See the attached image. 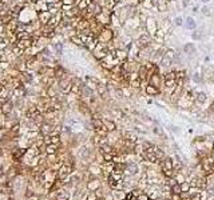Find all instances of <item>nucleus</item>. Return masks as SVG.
Instances as JSON below:
<instances>
[{"label": "nucleus", "instance_id": "nucleus-13", "mask_svg": "<svg viewBox=\"0 0 214 200\" xmlns=\"http://www.w3.org/2000/svg\"><path fill=\"white\" fill-rule=\"evenodd\" d=\"M129 170H130V173H136V171H138V167H136L135 164H133V166L129 167Z\"/></svg>", "mask_w": 214, "mask_h": 200}, {"label": "nucleus", "instance_id": "nucleus-18", "mask_svg": "<svg viewBox=\"0 0 214 200\" xmlns=\"http://www.w3.org/2000/svg\"><path fill=\"white\" fill-rule=\"evenodd\" d=\"M201 197H202V196H201V193L199 192H195V195L191 197V200H201Z\"/></svg>", "mask_w": 214, "mask_h": 200}, {"label": "nucleus", "instance_id": "nucleus-19", "mask_svg": "<svg viewBox=\"0 0 214 200\" xmlns=\"http://www.w3.org/2000/svg\"><path fill=\"white\" fill-rule=\"evenodd\" d=\"M193 80H194V82H197V83L201 82V78L198 76V73H194V75H193Z\"/></svg>", "mask_w": 214, "mask_h": 200}, {"label": "nucleus", "instance_id": "nucleus-25", "mask_svg": "<svg viewBox=\"0 0 214 200\" xmlns=\"http://www.w3.org/2000/svg\"><path fill=\"white\" fill-rule=\"evenodd\" d=\"M201 1H202V3H209L210 0H201Z\"/></svg>", "mask_w": 214, "mask_h": 200}, {"label": "nucleus", "instance_id": "nucleus-16", "mask_svg": "<svg viewBox=\"0 0 214 200\" xmlns=\"http://www.w3.org/2000/svg\"><path fill=\"white\" fill-rule=\"evenodd\" d=\"M104 160L106 161H112V160H114V156L109 155V153H104Z\"/></svg>", "mask_w": 214, "mask_h": 200}, {"label": "nucleus", "instance_id": "nucleus-12", "mask_svg": "<svg viewBox=\"0 0 214 200\" xmlns=\"http://www.w3.org/2000/svg\"><path fill=\"white\" fill-rule=\"evenodd\" d=\"M181 187H182V191H185V192H189V191H190V184L189 183L181 184Z\"/></svg>", "mask_w": 214, "mask_h": 200}, {"label": "nucleus", "instance_id": "nucleus-27", "mask_svg": "<svg viewBox=\"0 0 214 200\" xmlns=\"http://www.w3.org/2000/svg\"><path fill=\"white\" fill-rule=\"evenodd\" d=\"M213 16H214V15H213Z\"/></svg>", "mask_w": 214, "mask_h": 200}, {"label": "nucleus", "instance_id": "nucleus-20", "mask_svg": "<svg viewBox=\"0 0 214 200\" xmlns=\"http://www.w3.org/2000/svg\"><path fill=\"white\" fill-rule=\"evenodd\" d=\"M147 92H149L150 95H151V93H158V91H157L155 88H151V87H149V88H147Z\"/></svg>", "mask_w": 214, "mask_h": 200}, {"label": "nucleus", "instance_id": "nucleus-10", "mask_svg": "<svg viewBox=\"0 0 214 200\" xmlns=\"http://www.w3.org/2000/svg\"><path fill=\"white\" fill-rule=\"evenodd\" d=\"M11 109H12V104H10V103H8V104H5V105L3 107V108H1V111H3L4 113H8V112H10Z\"/></svg>", "mask_w": 214, "mask_h": 200}, {"label": "nucleus", "instance_id": "nucleus-26", "mask_svg": "<svg viewBox=\"0 0 214 200\" xmlns=\"http://www.w3.org/2000/svg\"><path fill=\"white\" fill-rule=\"evenodd\" d=\"M100 200H103V199H100Z\"/></svg>", "mask_w": 214, "mask_h": 200}, {"label": "nucleus", "instance_id": "nucleus-4", "mask_svg": "<svg viewBox=\"0 0 214 200\" xmlns=\"http://www.w3.org/2000/svg\"><path fill=\"white\" fill-rule=\"evenodd\" d=\"M171 192H173V195H181V192H182V187H181V184L174 181V183L171 184Z\"/></svg>", "mask_w": 214, "mask_h": 200}, {"label": "nucleus", "instance_id": "nucleus-17", "mask_svg": "<svg viewBox=\"0 0 214 200\" xmlns=\"http://www.w3.org/2000/svg\"><path fill=\"white\" fill-rule=\"evenodd\" d=\"M135 200H149V196L147 195H138Z\"/></svg>", "mask_w": 214, "mask_h": 200}, {"label": "nucleus", "instance_id": "nucleus-3", "mask_svg": "<svg viewBox=\"0 0 214 200\" xmlns=\"http://www.w3.org/2000/svg\"><path fill=\"white\" fill-rule=\"evenodd\" d=\"M162 166H163V171H173V168H174L173 160H171V159H169V157L163 160Z\"/></svg>", "mask_w": 214, "mask_h": 200}, {"label": "nucleus", "instance_id": "nucleus-9", "mask_svg": "<svg viewBox=\"0 0 214 200\" xmlns=\"http://www.w3.org/2000/svg\"><path fill=\"white\" fill-rule=\"evenodd\" d=\"M174 24H175V25H178V27H179V25H182V24H183V19H182L181 16H177L175 19H174Z\"/></svg>", "mask_w": 214, "mask_h": 200}, {"label": "nucleus", "instance_id": "nucleus-11", "mask_svg": "<svg viewBox=\"0 0 214 200\" xmlns=\"http://www.w3.org/2000/svg\"><path fill=\"white\" fill-rule=\"evenodd\" d=\"M55 151H56V146H54V144H51V146L47 147V153H55Z\"/></svg>", "mask_w": 214, "mask_h": 200}, {"label": "nucleus", "instance_id": "nucleus-2", "mask_svg": "<svg viewBox=\"0 0 214 200\" xmlns=\"http://www.w3.org/2000/svg\"><path fill=\"white\" fill-rule=\"evenodd\" d=\"M185 27H186L187 29H195L197 24H195V21H194V19H193L191 16H187V17H186V21H185Z\"/></svg>", "mask_w": 214, "mask_h": 200}, {"label": "nucleus", "instance_id": "nucleus-23", "mask_svg": "<svg viewBox=\"0 0 214 200\" xmlns=\"http://www.w3.org/2000/svg\"><path fill=\"white\" fill-rule=\"evenodd\" d=\"M173 200H181L179 199V195H173Z\"/></svg>", "mask_w": 214, "mask_h": 200}, {"label": "nucleus", "instance_id": "nucleus-7", "mask_svg": "<svg viewBox=\"0 0 214 200\" xmlns=\"http://www.w3.org/2000/svg\"><path fill=\"white\" fill-rule=\"evenodd\" d=\"M195 187H198V188H205V187H206V181H205L204 179H197L195 180Z\"/></svg>", "mask_w": 214, "mask_h": 200}, {"label": "nucleus", "instance_id": "nucleus-22", "mask_svg": "<svg viewBox=\"0 0 214 200\" xmlns=\"http://www.w3.org/2000/svg\"><path fill=\"white\" fill-rule=\"evenodd\" d=\"M182 5H183V7H187V5H189V0H183V1H182Z\"/></svg>", "mask_w": 214, "mask_h": 200}, {"label": "nucleus", "instance_id": "nucleus-21", "mask_svg": "<svg viewBox=\"0 0 214 200\" xmlns=\"http://www.w3.org/2000/svg\"><path fill=\"white\" fill-rule=\"evenodd\" d=\"M193 39H197V40H199V39H201V35L197 34V31H195V32L193 34Z\"/></svg>", "mask_w": 214, "mask_h": 200}, {"label": "nucleus", "instance_id": "nucleus-15", "mask_svg": "<svg viewBox=\"0 0 214 200\" xmlns=\"http://www.w3.org/2000/svg\"><path fill=\"white\" fill-rule=\"evenodd\" d=\"M106 126H107V129H110V131H112V129L115 128V126H114V123L112 122H107L106 123Z\"/></svg>", "mask_w": 214, "mask_h": 200}, {"label": "nucleus", "instance_id": "nucleus-14", "mask_svg": "<svg viewBox=\"0 0 214 200\" xmlns=\"http://www.w3.org/2000/svg\"><path fill=\"white\" fill-rule=\"evenodd\" d=\"M201 12H202L204 15H209V14H210V10H209V8H207L206 5H205V7H202V8H201Z\"/></svg>", "mask_w": 214, "mask_h": 200}, {"label": "nucleus", "instance_id": "nucleus-8", "mask_svg": "<svg viewBox=\"0 0 214 200\" xmlns=\"http://www.w3.org/2000/svg\"><path fill=\"white\" fill-rule=\"evenodd\" d=\"M197 100L199 103H204L205 100H206V95H205L204 92H199V93H198V96H197Z\"/></svg>", "mask_w": 214, "mask_h": 200}, {"label": "nucleus", "instance_id": "nucleus-1", "mask_svg": "<svg viewBox=\"0 0 214 200\" xmlns=\"http://www.w3.org/2000/svg\"><path fill=\"white\" fill-rule=\"evenodd\" d=\"M71 170H72L71 166H63L60 170H59V173H58L59 179H64V177H67L68 175L71 173Z\"/></svg>", "mask_w": 214, "mask_h": 200}, {"label": "nucleus", "instance_id": "nucleus-24", "mask_svg": "<svg viewBox=\"0 0 214 200\" xmlns=\"http://www.w3.org/2000/svg\"><path fill=\"white\" fill-rule=\"evenodd\" d=\"M198 10H199V8H198L197 5H195V7L193 8V12H194V14H195V12H198Z\"/></svg>", "mask_w": 214, "mask_h": 200}, {"label": "nucleus", "instance_id": "nucleus-6", "mask_svg": "<svg viewBox=\"0 0 214 200\" xmlns=\"http://www.w3.org/2000/svg\"><path fill=\"white\" fill-rule=\"evenodd\" d=\"M183 49H185L186 54H193V52L195 51V45H194L193 43H189V44H185Z\"/></svg>", "mask_w": 214, "mask_h": 200}, {"label": "nucleus", "instance_id": "nucleus-5", "mask_svg": "<svg viewBox=\"0 0 214 200\" xmlns=\"http://www.w3.org/2000/svg\"><path fill=\"white\" fill-rule=\"evenodd\" d=\"M127 168V166H126L125 163H115V166H114V172L116 173H123V171Z\"/></svg>", "mask_w": 214, "mask_h": 200}]
</instances>
